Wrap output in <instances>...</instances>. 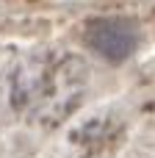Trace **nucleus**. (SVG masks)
Listing matches in <instances>:
<instances>
[{"label": "nucleus", "instance_id": "obj_1", "mask_svg": "<svg viewBox=\"0 0 155 158\" xmlns=\"http://www.w3.org/2000/svg\"><path fill=\"white\" fill-rule=\"evenodd\" d=\"M89 69L83 58L39 47L25 53L8 75V103L11 108L36 125L53 128L64 122L86 97Z\"/></svg>", "mask_w": 155, "mask_h": 158}, {"label": "nucleus", "instance_id": "obj_2", "mask_svg": "<svg viewBox=\"0 0 155 158\" xmlns=\"http://www.w3.org/2000/svg\"><path fill=\"white\" fill-rule=\"evenodd\" d=\"M86 42L89 47H94L100 56L111 58V61H122L128 58L136 44H139V33L130 22L122 19H97L86 28Z\"/></svg>", "mask_w": 155, "mask_h": 158}, {"label": "nucleus", "instance_id": "obj_3", "mask_svg": "<svg viewBox=\"0 0 155 158\" xmlns=\"http://www.w3.org/2000/svg\"><path fill=\"white\" fill-rule=\"evenodd\" d=\"M119 139H122L119 136V128L111 119H92L80 131L72 133V144L80 153V158H105L119 144Z\"/></svg>", "mask_w": 155, "mask_h": 158}]
</instances>
